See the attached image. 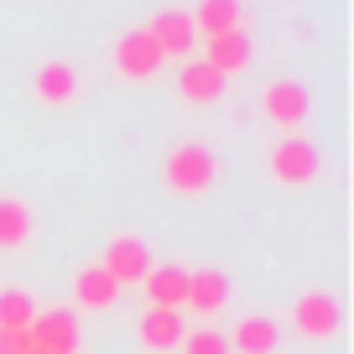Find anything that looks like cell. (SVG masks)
<instances>
[{"mask_svg": "<svg viewBox=\"0 0 354 354\" xmlns=\"http://www.w3.org/2000/svg\"><path fill=\"white\" fill-rule=\"evenodd\" d=\"M198 37H224L240 26V0H198V11L188 16Z\"/></svg>", "mask_w": 354, "mask_h": 354, "instance_id": "16", "label": "cell"}, {"mask_svg": "<svg viewBox=\"0 0 354 354\" xmlns=\"http://www.w3.org/2000/svg\"><path fill=\"white\" fill-rule=\"evenodd\" d=\"M26 349H32L26 328H0V354H26Z\"/></svg>", "mask_w": 354, "mask_h": 354, "instance_id": "21", "label": "cell"}, {"mask_svg": "<svg viewBox=\"0 0 354 354\" xmlns=\"http://www.w3.org/2000/svg\"><path fill=\"white\" fill-rule=\"evenodd\" d=\"M32 240V209L21 198H0V250H21Z\"/></svg>", "mask_w": 354, "mask_h": 354, "instance_id": "18", "label": "cell"}, {"mask_svg": "<svg viewBox=\"0 0 354 354\" xmlns=\"http://www.w3.org/2000/svg\"><path fill=\"white\" fill-rule=\"evenodd\" d=\"M261 110H266V120H277L281 131H297L313 115V100H308V88H302L297 78H277V84L261 88Z\"/></svg>", "mask_w": 354, "mask_h": 354, "instance_id": "6", "label": "cell"}, {"mask_svg": "<svg viewBox=\"0 0 354 354\" xmlns=\"http://www.w3.org/2000/svg\"><path fill=\"white\" fill-rule=\"evenodd\" d=\"M26 333H32L37 349H53V354H73V349H78V318H73L68 308H47V313H37Z\"/></svg>", "mask_w": 354, "mask_h": 354, "instance_id": "9", "label": "cell"}, {"mask_svg": "<svg viewBox=\"0 0 354 354\" xmlns=\"http://www.w3.org/2000/svg\"><path fill=\"white\" fill-rule=\"evenodd\" d=\"M94 266H100V271L115 281V287H141L146 271H151V250H146L141 234H115Z\"/></svg>", "mask_w": 354, "mask_h": 354, "instance_id": "2", "label": "cell"}, {"mask_svg": "<svg viewBox=\"0 0 354 354\" xmlns=\"http://www.w3.org/2000/svg\"><path fill=\"white\" fill-rule=\"evenodd\" d=\"M32 318H37L32 292H21V287L0 292V328H32Z\"/></svg>", "mask_w": 354, "mask_h": 354, "instance_id": "19", "label": "cell"}, {"mask_svg": "<svg viewBox=\"0 0 354 354\" xmlns=\"http://www.w3.org/2000/svg\"><path fill=\"white\" fill-rule=\"evenodd\" d=\"M292 328H297L308 344L333 339V333H339V297H333V292H323V287L302 292V297L292 302Z\"/></svg>", "mask_w": 354, "mask_h": 354, "instance_id": "4", "label": "cell"}, {"mask_svg": "<svg viewBox=\"0 0 354 354\" xmlns=\"http://www.w3.org/2000/svg\"><path fill=\"white\" fill-rule=\"evenodd\" d=\"M136 333H141L146 349L167 354V349H177V344L188 339V323H183V313H172V308H151V302H146L141 318H136Z\"/></svg>", "mask_w": 354, "mask_h": 354, "instance_id": "8", "label": "cell"}, {"mask_svg": "<svg viewBox=\"0 0 354 354\" xmlns=\"http://www.w3.org/2000/svg\"><path fill=\"white\" fill-rule=\"evenodd\" d=\"M224 302H230V277H224L219 266H203V271H188V297H183V308L193 313H219Z\"/></svg>", "mask_w": 354, "mask_h": 354, "instance_id": "11", "label": "cell"}, {"mask_svg": "<svg viewBox=\"0 0 354 354\" xmlns=\"http://www.w3.org/2000/svg\"><path fill=\"white\" fill-rule=\"evenodd\" d=\"M26 354H53V349H37V344H32V349H26Z\"/></svg>", "mask_w": 354, "mask_h": 354, "instance_id": "22", "label": "cell"}, {"mask_svg": "<svg viewBox=\"0 0 354 354\" xmlns=\"http://www.w3.org/2000/svg\"><path fill=\"white\" fill-rule=\"evenodd\" d=\"M146 32H151V42L162 47V57H183V63H188L193 47H198V32H193L188 11H156L151 21H146Z\"/></svg>", "mask_w": 354, "mask_h": 354, "instance_id": "7", "label": "cell"}, {"mask_svg": "<svg viewBox=\"0 0 354 354\" xmlns=\"http://www.w3.org/2000/svg\"><path fill=\"white\" fill-rule=\"evenodd\" d=\"M203 63H209L219 78L245 73V68H250V37H245L240 26H234V32H224V37H209V47H203Z\"/></svg>", "mask_w": 354, "mask_h": 354, "instance_id": "12", "label": "cell"}, {"mask_svg": "<svg viewBox=\"0 0 354 354\" xmlns=\"http://www.w3.org/2000/svg\"><path fill=\"white\" fill-rule=\"evenodd\" d=\"M32 88H37L42 104H73L78 100V73L63 63V57H47V63L32 73Z\"/></svg>", "mask_w": 354, "mask_h": 354, "instance_id": "13", "label": "cell"}, {"mask_svg": "<svg viewBox=\"0 0 354 354\" xmlns=\"http://www.w3.org/2000/svg\"><path fill=\"white\" fill-rule=\"evenodd\" d=\"M177 94H183L188 104H214V100L224 94V78L214 73L203 57H188V63H183V73H177Z\"/></svg>", "mask_w": 354, "mask_h": 354, "instance_id": "15", "label": "cell"}, {"mask_svg": "<svg viewBox=\"0 0 354 354\" xmlns=\"http://www.w3.org/2000/svg\"><path fill=\"white\" fill-rule=\"evenodd\" d=\"M167 172V188L183 193V198H198V193L214 188V172H219V162H214V151L203 141H177L172 151H167L162 162Z\"/></svg>", "mask_w": 354, "mask_h": 354, "instance_id": "1", "label": "cell"}, {"mask_svg": "<svg viewBox=\"0 0 354 354\" xmlns=\"http://www.w3.org/2000/svg\"><path fill=\"white\" fill-rule=\"evenodd\" d=\"M266 167H271L277 183L302 188V183H313V177L323 172V156H318V146L302 141V136H281V141L271 146V156H266Z\"/></svg>", "mask_w": 354, "mask_h": 354, "instance_id": "3", "label": "cell"}, {"mask_svg": "<svg viewBox=\"0 0 354 354\" xmlns=\"http://www.w3.org/2000/svg\"><path fill=\"white\" fill-rule=\"evenodd\" d=\"M141 287H146V297H151V308L183 313V297H188V271H183V266H151Z\"/></svg>", "mask_w": 354, "mask_h": 354, "instance_id": "14", "label": "cell"}, {"mask_svg": "<svg viewBox=\"0 0 354 354\" xmlns=\"http://www.w3.org/2000/svg\"><path fill=\"white\" fill-rule=\"evenodd\" d=\"M115 297H120V287L104 277L100 266H84V271L73 277V302L78 308H110Z\"/></svg>", "mask_w": 354, "mask_h": 354, "instance_id": "17", "label": "cell"}, {"mask_svg": "<svg viewBox=\"0 0 354 354\" xmlns=\"http://www.w3.org/2000/svg\"><path fill=\"white\" fill-rule=\"evenodd\" d=\"M177 349H183V354H230V339H224L219 328H193Z\"/></svg>", "mask_w": 354, "mask_h": 354, "instance_id": "20", "label": "cell"}, {"mask_svg": "<svg viewBox=\"0 0 354 354\" xmlns=\"http://www.w3.org/2000/svg\"><path fill=\"white\" fill-rule=\"evenodd\" d=\"M162 47L151 42V32L146 26H131V32L115 42V68H120V78H136V84H146V78L162 73Z\"/></svg>", "mask_w": 354, "mask_h": 354, "instance_id": "5", "label": "cell"}, {"mask_svg": "<svg viewBox=\"0 0 354 354\" xmlns=\"http://www.w3.org/2000/svg\"><path fill=\"white\" fill-rule=\"evenodd\" d=\"M230 354H277V344H281V328H277V318H266V313H250V318H240L230 333Z\"/></svg>", "mask_w": 354, "mask_h": 354, "instance_id": "10", "label": "cell"}]
</instances>
